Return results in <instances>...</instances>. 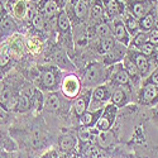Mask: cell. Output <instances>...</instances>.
Returning <instances> with one entry per match:
<instances>
[{"label":"cell","instance_id":"obj_1","mask_svg":"<svg viewBox=\"0 0 158 158\" xmlns=\"http://www.w3.org/2000/svg\"><path fill=\"white\" fill-rule=\"evenodd\" d=\"M108 78V72L106 69L102 64L94 62L87 66V69L85 70L84 78H82V84L86 87H96L101 85L104 81H106Z\"/></svg>","mask_w":158,"mask_h":158},{"label":"cell","instance_id":"obj_2","mask_svg":"<svg viewBox=\"0 0 158 158\" xmlns=\"http://www.w3.org/2000/svg\"><path fill=\"white\" fill-rule=\"evenodd\" d=\"M81 86H82V82L80 80V77H77V75H75V73H67L61 80L62 95L70 100L80 95Z\"/></svg>","mask_w":158,"mask_h":158},{"label":"cell","instance_id":"obj_3","mask_svg":"<svg viewBox=\"0 0 158 158\" xmlns=\"http://www.w3.org/2000/svg\"><path fill=\"white\" fill-rule=\"evenodd\" d=\"M116 114H118V108L115 105H113L111 102L110 104H106L102 109V113L99 118V120L96 122L95 124V128L100 131V133H105V131H110L114 123H115V119H116Z\"/></svg>","mask_w":158,"mask_h":158},{"label":"cell","instance_id":"obj_4","mask_svg":"<svg viewBox=\"0 0 158 158\" xmlns=\"http://www.w3.org/2000/svg\"><path fill=\"white\" fill-rule=\"evenodd\" d=\"M110 98H111V89H110V86L101 84V85L96 86L93 90V93H91V100H90L89 108L91 110L101 109V108H104V104Z\"/></svg>","mask_w":158,"mask_h":158},{"label":"cell","instance_id":"obj_5","mask_svg":"<svg viewBox=\"0 0 158 158\" xmlns=\"http://www.w3.org/2000/svg\"><path fill=\"white\" fill-rule=\"evenodd\" d=\"M113 37L124 47H128L130 44L131 38H130V35L125 28V24H124L123 19L116 18L113 22Z\"/></svg>","mask_w":158,"mask_h":158},{"label":"cell","instance_id":"obj_6","mask_svg":"<svg viewBox=\"0 0 158 158\" xmlns=\"http://www.w3.org/2000/svg\"><path fill=\"white\" fill-rule=\"evenodd\" d=\"M131 62H133L135 64V67L138 69L140 76H146L149 71V61L146 56H143L140 52L138 49H131L128 52V55H127Z\"/></svg>","mask_w":158,"mask_h":158},{"label":"cell","instance_id":"obj_7","mask_svg":"<svg viewBox=\"0 0 158 158\" xmlns=\"http://www.w3.org/2000/svg\"><path fill=\"white\" fill-rule=\"evenodd\" d=\"M91 90H85L84 93L77 96V99L73 102V113L77 118H81L89 109V105H90V100H91Z\"/></svg>","mask_w":158,"mask_h":158},{"label":"cell","instance_id":"obj_8","mask_svg":"<svg viewBox=\"0 0 158 158\" xmlns=\"http://www.w3.org/2000/svg\"><path fill=\"white\" fill-rule=\"evenodd\" d=\"M77 146V138L71 134V133H66V134H62L60 138H58V151L60 152H72Z\"/></svg>","mask_w":158,"mask_h":158},{"label":"cell","instance_id":"obj_9","mask_svg":"<svg viewBox=\"0 0 158 158\" xmlns=\"http://www.w3.org/2000/svg\"><path fill=\"white\" fill-rule=\"evenodd\" d=\"M102 109H96V110H87L81 118H80V124L84 128H94L96 122L99 120V118L102 113Z\"/></svg>","mask_w":158,"mask_h":158},{"label":"cell","instance_id":"obj_10","mask_svg":"<svg viewBox=\"0 0 158 158\" xmlns=\"http://www.w3.org/2000/svg\"><path fill=\"white\" fill-rule=\"evenodd\" d=\"M57 27L61 34L64 35V38H67L71 41V22L67 17V14L64 13V10L60 11V14L57 17Z\"/></svg>","mask_w":158,"mask_h":158},{"label":"cell","instance_id":"obj_11","mask_svg":"<svg viewBox=\"0 0 158 158\" xmlns=\"http://www.w3.org/2000/svg\"><path fill=\"white\" fill-rule=\"evenodd\" d=\"M17 32V24L10 15H6L0 22V37L6 38Z\"/></svg>","mask_w":158,"mask_h":158},{"label":"cell","instance_id":"obj_12","mask_svg":"<svg viewBox=\"0 0 158 158\" xmlns=\"http://www.w3.org/2000/svg\"><path fill=\"white\" fill-rule=\"evenodd\" d=\"M41 85H42V89H46V90L56 89V86L58 85L57 75L52 70L43 71L42 75H41Z\"/></svg>","mask_w":158,"mask_h":158},{"label":"cell","instance_id":"obj_13","mask_svg":"<svg viewBox=\"0 0 158 158\" xmlns=\"http://www.w3.org/2000/svg\"><path fill=\"white\" fill-rule=\"evenodd\" d=\"M44 108H46V110H48L51 113L60 111L62 108V101L60 99V94L58 93L48 94V96L44 99Z\"/></svg>","mask_w":158,"mask_h":158},{"label":"cell","instance_id":"obj_14","mask_svg":"<svg viewBox=\"0 0 158 158\" xmlns=\"http://www.w3.org/2000/svg\"><path fill=\"white\" fill-rule=\"evenodd\" d=\"M130 15L134 17L135 19H142L148 13V5L144 2H130L129 4Z\"/></svg>","mask_w":158,"mask_h":158},{"label":"cell","instance_id":"obj_15","mask_svg":"<svg viewBox=\"0 0 158 158\" xmlns=\"http://www.w3.org/2000/svg\"><path fill=\"white\" fill-rule=\"evenodd\" d=\"M158 96V89L157 86L152 85V84H147L143 86L142 94H140V101L143 104H151L152 101L156 100V98Z\"/></svg>","mask_w":158,"mask_h":158},{"label":"cell","instance_id":"obj_16","mask_svg":"<svg viewBox=\"0 0 158 158\" xmlns=\"http://www.w3.org/2000/svg\"><path fill=\"white\" fill-rule=\"evenodd\" d=\"M111 104L115 105L116 108H124L125 105L128 104V95H127V91L123 87H118L115 89L113 93H111Z\"/></svg>","mask_w":158,"mask_h":158},{"label":"cell","instance_id":"obj_17","mask_svg":"<svg viewBox=\"0 0 158 158\" xmlns=\"http://www.w3.org/2000/svg\"><path fill=\"white\" fill-rule=\"evenodd\" d=\"M11 61V52L9 44H4L0 47V72H4L10 64Z\"/></svg>","mask_w":158,"mask_h":158},{"label":"cell","instance_id":"obj_18","mask_svg":"<svg viewBox=\"0 0 158 158\" xmlns=\"http://www.w3.org/2000/svg\"><path fill=\"white\" fill-rule=\"evenodd\" d=\"M113 78L116 85L122 86H130V77L127 73V71L123 69V66H119V69L115 71V73L113 75Z\"/></svg>","mask_w":158,"mask_h":158},{"label":"cell","instance_id":"obj_19","mask_svg":"<svg viewBox=\"0 0 158 158\" xmlns=\"http://www.w3.org/2000/svg\"><path fill=\"white\" fill-rule=\"evenodd\" d=\"M116 46L115 43V39L114 37H109V38H104V39H100V42L98 44V52L100 55H108L109 52L113 51V48Z\"/></svg>","mask_w":158,"mask_h":158},{"label":"cell","instance_id":"obj_20","mask_svg":"<svg viewBox=\"0 0 158 158\" xmlns=\"http://www.w3.org/2000/svg\"><path fill=\"white\" fill-rule=\"evenodd\" d=\"M124 24H125V28L130 35V38H134L139 32H140V28H139V22L131 15H128L125 18V20H123Z\"/></svg>","mask_w":158,"mask_h":158},{"label":"cell","instance_id":"obj_21","mask_svg":"<svg viewBox=\"0 0 158 158\" xmlns=\"http://www.w3.org/2000/svg\"><path fill=\"white\" fill-rule=\"evenodd\" d=\"M73 11H75V15L78 20H85L89 14L87 3L84 2V0H78L76 4H73Z\"/></svg>","mask_w":158,"mask_h":158},{"label":"cell","instance_id":"obj_22","mask_svg":"<svg viewBox=\"0 0 158 158\" xmlns=\"http://www.w3.org/2000/svg\"><path fill=\"white\" fill-rule=\"evenodd\" d=\"M31 108H32V99L28 98L27 95H24V94L20 93L19 96H18V102H17L15 111H18V113H25V111H28Z\"/></svg>","mask_w":158,"mask_h":158},{"label":"cell","instance_id":"obj_23","mask_svg":"<svg viewBox=\"0 0 158 158\" xmlns=\"http://www.w3.org/2000/svg\"><path fill=\"white\" fill-rule=\"evenodd\" d=\"M153 27H154V17H153L152 13H147V14L140 19L139 28L143 32H148V31H152Z\"/></svg>","mask_w":158,"mask_h":158},{"label":"cell","instance_id":"obj_24","mask_svg":"<svg viewBox=\"0 0 158 158\" xmlns=\"http://www.w3.org/2000/svg\"><path fill=\"white\" fill-rule=\"evenodd\" d=\"M95 33L96 35L100 38V39H104V38H109V37H113L111 35V29L110 27L106 24V23H100L95 27Z\"/></svg>","mask_w":158,"mask_h":158},{"label":"cell","instance_id":"obj_25","mask_svg":"<svg viewBox=\"0 0 158 158\" xmlns=\"http://www.w3.org/2000/svg\"><path fill=\"white\" fill-rule=\"evenodd\" d=\"M124 70L127 71V73L129 75V77H130V78L140 76V73H139L138 69L135 67V64H134L133 62H131V60H130L128 56H125V58H124Z\"/></svg>","mask_w":158,"mask_h":158},{"label":"cell","instance_id":"obj_26","mask_svg":"<svg viewBox=\"0 0 158 158\" xmlns=\"http://www.w3.org/2000/svg\"><path fill=\"white\" fill-rule=\"evenodd\" d=\"M102 11H104V5L101 0H94L93 8H91V17L93 19L98 20L102 17Z\"/></svg>","mask_w":158,"mask_h":158},{"label":"cell","instance_id":"obj_27","mask_svg":"<svg viewBox=\"0 0 158 158\" xmlns=\"http://www.w3.org/2000/svg\"><path fill=\"white\" fill-rule=\"evenodd\" d=\"M27 47H28V49L32 52V53L37 55V53H39V51L42 49V42L39 41L37 37H31V38H28V41H27Z\"/></svg>","mask_w":158,"mask_h":158},{"label":"cell","instance_id":"obj_28","mask_svg":"<svg viewBox=\"0 0 158 158\" xmlns=\"http://www.w3.org/2000/svg\"><path fill=\"white\" fill-rule=\"evenodd\" d=\"M58 5L53 2V0H46L44 4H43V13L48 17H52L57 11Z\"/></svg>","mask_w":158,"mask_h":158},{"label":"cell","instance_id":"obj_29","mask_svg":"<svg viewBox=\"0 0 158 158\" xmlns=\"http://www.w3.org/2000/svg\"><path fill=\"white\" fill-rule=\"evenodd\" d=\"M120 4L116 2V0H109L108 4H106V8H108V13L110 17H116L120 14Z\"/></svg>","mask_w":158,"mask_h":158},{"label":"cell","instance_id":"obj_30","mask_svg":"<svg viewBox=\"0 0 158 158\" xmlns=\"http://www.w3.org/2000/svg\"><path fill=\"white\" fill-rule=\"evenodd\" d=\"M148 42V34L147 33H142V32H139L134 38H131V44H133L135 48H139L142 44H144V43H147Z\"/></svg>","mask_w":158,"mask_h":158},{"label":"cell","instance_id":"obj_31","mask_svg":"<svg viewBox=\"0 0 158 158\" xmlns=\"http://www.w3.org/2000/svg\"><path fill=\"white\" fill-rule=\"evenodd\" d=\"M137 49L140 52L143 56H146L147 58H148V56H152V55L154 53V46H153L152 43H149V42L142 44V46H140L139 48H137Z\"/></svg>","mask_w":158,"mask_h":158},{"label":"cell","instance_id":"obj_32","mask_svg":"<svg viewBox=\"0 0 158 158\" xmlns=\"http://www.w3.org/2000/svg\"><path fill=\"white\" fill-rule=\"evenodd\" d=\"M25 10H27V5H25V3L23 0H20V2H18L14 6V15L17 18H24Z\"/></svg>","mask_w":158,"mask_h":158},{"label":"cell","instance_id":"obj_33","mask_svg":"<svg viewBox=\"0 0 158 158\" xmlns=\"http://www.w3.org/2000/svg\"><path fill=\"white\" fill-rule=\"evenodd\" d=\"M44 17H43V14H41V13H37L35 14V17L33 18V20H32V24H33V27L35 28V29H38V31H42L43 28H44Z\"/></svg>","mask_w":158,"mask_h":158},{"label":"cell","instance_id":"obj_34","mask_svg":"<svg viewBox=\"0 0 158 158\" xmlns=\"http://www.w3.org/2000/svg\"><path fill=\"white\" fill-rule=\"evenodd\" d=\"M39 158H60V151L57 148H48L41 154Z\"/></svg>","mask_w":158,"mask_h":158},{"label":"cell","instance_id":"obj_35","mask_svg":"<svg viewBox=\"0 0 158 158\" xmlns=\"http://www.w3.org/2000/svg\"><path fill=\"white\" fill-rule=\"evenodd\" d=\"M148 42L152 43L153 46L158 44V29H152L148 33Z\"/></svg>","mask_w":158,"mask_h":158},{"label":"cell","instance_id":"obj_36","mask_svg":"<svg viewBox=\"0 0 158 158\" xmlns=\"http://www.w3.org/2000/svg\"><path fill=\"white\" fill-rule=\"evenodd\" d=\"M10 119V116H9V111L5 110L3 106H0V125H3V124H6Z\"/></svg>","mask_w":158,"mask_h":158},{"label":"cell","instance_id":"obj_37","mask_svg":"<svg viewBox=\"0 0 158 158\" xmlns=\"http://www.w3.org/2000/svg\"><path fill=\"white\" fill-rule=\"evenodd\" d=\"M35 14H37V9L33 5H31V6H27L24 18H27V20H33V18L35 17Z\"/></svg>","mask_w":158,"mask_h":158},{"label":"cell","instance_id":"obj_38","mask_svg":"<svg viewBox=\"0 0 158 158\" xmlns=\"http://www.w3.org/2000/svg\"><path fill=\"white\" fill-rule=\"evenodd\" d=\"M149 84H152V85H154V86H158V70L154 71V72L151 75Z\"/></svg>","mask_w":158,"mask_h":158},{"label":"cell","instance_id":"obj_39","mask_svg":"<svg viewBox=\"0 0 158 158\" xmlns=\"http://www.w3.org/2000/svg\"><path fill=\"white\" fill-rule=\"evenodd\" d=\"M4 137H5V133H4L3 130H0V144H2V142H3Z\"/></svg>","mask_w":158,"mask_h":158},{"label":"cell","instance_id":"obj_40","mask_svg":"<svg viewBox=\"0 0 158 158\" xmlns=\"http://www.w3.org/2000/svg\"><path fill=\"white\" fill-rule=\"evenodd\" d=\"M53 2H55L57 5H60V4H63V0H53Z\"/></svg>","mask_w":158,"mask_h":158},{"label":"cell","instance_id":"obj_41","mask_svg":"<svg viewBox=\"0 0 158 158\" xmlns=\"http://www.w3.org/2000/svg\"><path fill=\"white\" fill-rule=\"evenodd\" d=\"M3 10H4V8H3V4H2V2H0V14L3 13Z\"/></svg>","mask_w":158,"mask_h":158},{"label":"cell","instance_id":"obj_42","mask_svg":"<svg viewBox=\"0 0 158 158\" xmlns=\"http://www.w3.org/2000/svg\"><path fill=\"white\" fill-rule=\"evenodd\" d=\"M69 2H70L71 4H76V3L78 2V0H69Z\"/></svg>","mask_w":158,"mask_h":158},{"label":"cell","instance_id":"obj_43","mask_svg":"<svg viewBox=\"0 0 158 158\" xmlns=\"http://www.w3.org/2000/svg\"><path fill=\"white\" fill-rule=\"evenodd\" d=\"M116 2H118V3H119V4H120V3H124V2H125V0H116Z\"/></svg>","mask_w":158,"mask_h":158},{"label":"cell","instance_id":"obj_44","mask_svg":"<svg viewBox=\"0 0 158 158\" xmlns=\"http://www.w3.org/2000/svg\"><path fill=\"white\" fill-rule=\"evenodd\" d=\"M2 90H3V89H2V85H0V93H2Z\"/></svg>","mask_w":158,"mask_h":158},{"label":"cell","instance_id":"obj_45","mask_svg":"<svg viewBox=\"0 0 158 158\" xmlns=\"http://www.w3.org/2000/svg\"><path fill=\"white\" fill-rule=\"evenodd\" d=\"M135 2H144V0H135Z\"/></svg>","mask_w":158,"mask_h":158},{"label":"cell","instance_id":"obj_46","mask_svg":"<svg viewBox=\"0 0 158 158\" xmlns=\"http://www.w3.org/2000/svg\"><path fill=\"white\" fill-rule=\"evenodd\" d=\"M84 2H87V0H84Z\"/></svg>","mask_w":158,"mask_h":158}]
</instances>
